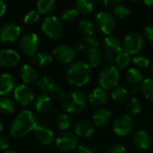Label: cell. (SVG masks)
<instances>
[{
  "instance_id": "39",
  "label": "cell",
  "mask_w": 153,
  "mask_h": 153,
  "mask_svg": "<svg viewBox=\"0 0 153 153\" xmlns=\"http://www.w3.org/2000/svg\"><path fill=\"white\" fill-rule=\"evenodd\" d=\"M130 63H131L130 55L125 51H122L121 53H119L116 57V64H117V68L125 69L130 65Z\"/></svg>"
},
{
  "instance_id": "4",
  "label": "cell",
  "mask_w": 153,
  "mask_h": 153,
  "mask_svg": "<svg viewBox=\"0 0 153 153\" xmlns=\"http://www.w3.org/2000/svg\"><path fill=\"white\" fill-rule=\"evenodd\" d=\"M41 30L46 37L51 39H57L63 36L65 27L59 17L56 15H48L43 20Z\"/></svg>"
},
{
  "instance_id": "9",
  "label": "cell",
  "mask_w": 153,
  "mask_h": 153,
  "mask_svg": "<svg viewBox=\"0 0 153 153\" xmlns=\"http://www.w3.org/2000/svg\"><path fill=\"white\" fill-rule=\"evenodd\" d=\"M39 47V38L37 33L35 32H27L23 36H22L20 42H19V48L21 51L30 56H33Z\"/></svg>"
},
{
  "instance_id": "14",
  "label": "cell",
  "mask_w": 153,
  "mask_h": 153,
  "mask_svg": "<svg viewBox=\"0 0 153 153\" xmlns=\"http://www.w3.org/2000/svg\"><path fill=\"white\" fill-rule=\"evenodd\" d=\"M21 56L19 53L12 48H4L0 50V65L2 67H13L19 64Z\"/></svg>"
},
{
  "instance_id": "28",
  "label": "cell",
  "mask_w": 153,
  "mask_h": 153,
  "mask_svg": "<svg viewBox=\"0 0 153 153\" xmlns=\"http://www.w3.org/2000/svg\"><path fill=\"white\" fill-rule=\"evenodd\" d=\"M74 7L82 14H89L95 8V2L92 0H77L74 3Z\"/></svg>"
},
{
  "instance_id": "41",
  "label": "cell",
  "mask_w": 153,
  "mask_h": 153,
  "mask_svg": "<svg viewBox=\"0 0 153 153\" xmlns=\"http://www.w3.org/2000/svg\"><path fill=\"white\" fill-rule=\"evenodd\" d=\"M39 16H40L39 13L37 10L32 9L25 13L23 17V21L27 24H33V23H36L39 20Z\"/></svg>"
},
{
  "instance_id": "12",
  "label": "cell",
  "mask_w": 153,
  "mask_h": 153,
  "mask_svg": "<svg viewBox=\"0 0 153 153\" xmlns=\"http://www.w3.org/2000/svg\"><path fill=\"white\" fill-rule=\"evenodd\" d=\"M21 35V27L14 22H7L0 29V39L2 42L9 43L15 41Z\"/></svg>"
},
{
  "instance_id": "18",
  "label": "cell",
  "mask_w": 153,
  "mask_h": 153,
  "mask_svg": "<svg viewBox=\"0 0 153 153\" xmlns=\"http://www.w3.org/2000/svg\"><path fill=\"white\" fill-rule=\"evenodd\" d=\"M20 76L26 85H34L37 84L39 81V76L37 70L30 65L25 64L20 69Z\"/></svg>"
},
{
  "instance_id": "33",
  "label": "cell",
  "mask_w": 153,
  "mask_h": 153,
  "mask_svg": "<svg viewBox=\"0 0 153 153\" xmlns=\"http://www.w3.org/2000/svg\"><path fill=\"white\" fill-rule=\"evenodd\" d=\"M15 110V104L13 100L6 97L0 98V113L3 115H11Z\"/></svg>"
},
{
  "instance_id": "48",
  "label": "cell",
  "mask_w": 153,
  "mask_h": 153,
  "mask_svg": "<svg viewBox=\"0 0 153 153\" xmlns=\"http://www.w3.org/2000/svg\"><path fill=\"white\" fill-rule=\"evenodd\" d=\"M103 56H104V57L103 58H105V60L108 62V63H114V62H116V56H114V55H111V54H108V53H106V52H104V54H103Z\"/></svg>"
},
{
  "instance_id": "24",
  "label": "cell",
  "mask_w": 153,
  "mask_h": 153,
  "mask_svg": "<svg viewBox=\"0 0 153 153\" xmlns=\"http://www.w3.org/2000/svg\"><path fill=\"white\" fill-rule=\"evenodd\" d=\"M51 97L48 94L40 93L34 100V108L39 113L46 112L47 110H48L51 107Z\"/></svg>"
},
{
  "instance_id": "6",
  "label": "cell",
  "mask_w": 153,
  "mask_h": 153,
  "mask_svg": "<svg viewBox=\"0 0 153 153\" xmlns=\"http://www.w3.org/2000/svg\"><path fill=\"white\" fill-rule=\"evenodd\" d=\"M95 25L96 28L102 33L107 36H109L114 31L117 21L115 15L109 11H100L97 13L95 17Z\"/></svg>"
},
{
  "instance_id": "27",
  "label": "cell",
  "mask_w": 153,
  "mask_h": 153,
  "mask_svg": "<svg viewBox=\"0 0 153 153\" xmlns=\"http://www.w3.org/2000/svg\"><path fill=\"white\" fill-rule=\"evenodd\" d=\"M32 61L39 66L46 67L53 62V56L46 51H40L32 56Z\"/></svg>"
},
{
  "instance_id": "16",
  "label": "cell",
  "mask_w": 153,
  "mask_h": 153,
  "mask_svg": "<svg viewBox=\"0 0 153 153\" xmlns=\"http://www.w3.org/2000/svg\"><path fill=\"white\" fill-rule=\"evenodd\" d=\"M33 132L36 139L44 145H50L55 142V133L47 126H38Z\"/></svg>"
},
{
  "instance_id": "13",
  "label": "cell",
  "mask_w": 153,
  "mask_h": 153,
  "mask_svg": "<svg viewBox=\"0 0 153 153\" xmlns=\"http://www.w3.org/2000/svg\"><path fill=\"white\" fill-rule=\"evenodd\" d=\"M13 96L15 100L22 106H27L34 100V93L31 88L26 84H20L14 88Z\"/></svg>"
},
{
  "instance_id": "21",
  "label": "cell",
  "mask_w": 153,
  "mask_h": 153,
  "mask_svg": "<svg viewBox=\"0 0 153 153\" xmlns=\"http://www.w3.org/2000/svg\"><path fill=\"white\" fill-rule=\"evenodd\" d=\"M112 114L109 109L101 108H99L92 116L93 124L98 127H102L107 126L111 120Z\"/></svg>"
},
{
  "instance_id": "3",
  "label": "cell",
  "mask_w": 153,
  "mask_h": 153,
  "mask_svg": "<svg viewBox=\"0 0 153 153\" xmlns=\"http://www.w3.org/2000/svg\"><path fill=\"white\" fill-rule=\"evenodd\" d=\"M88 100L85 94L80 91H72L62 100V107L68 114H78L84 110Z\"/></svg>"
},
{
  "instance_id": "49",
  "label": "cell",
  "mask_w": 153,
  "mask_h": 153,
  "mask_svg": "<svg viewBox=\"0 0 153 153\" xmlns=\"http://www.w3.org/2000/svg\"><path fill=\"white\" fill-rule=\"evenodd\" d=\"M74 48H75L76 51H82V50H85V49H86V48H85V45H84L83 41H82V40L76 42Z\"/></svg>"
},
{
  "instance_id": "25",
  "label": "cell",
  "mask_w": 153,
  "mask_h": 153,
  "mask_svg": "<svg viewBox=\"0 0 153 153\" xmlns=\"http://www.w3.org/2000/svg\"><path fill=\"white\" fill-rule=\"evenodd\" d=\"M55 85H56L55 80L49 75H44V76L40 77L37 82L38 90L41 93L48 94V95H49L50 91H52V89L54 88Z\"/></svg>"
},
{
  "instance_id": "35",
  "label": "cell",
  "mask_w": 153,
  "mask_h": 153,
  "mask_svg": "<svg viewBox=\"0 0 153 153\" xmlns=\"http://www.w3.org/2000/svg\"><path fill=\"white\" fill-rule=\"evenodd\" d=\"M114 15L120 20H126L131 15V9L129 6L120 4L114 8Z\"/></svg>"
},
{
  "instance_id": "45",
  "label": "cell",
  "mask_w": 153,
  "mask_h": 153,
  "mask_svg": "<svg viewBox=\"0 0 153 153\" xmlns=\"http://www.w3.org/2000/svg\"><path fill=\"white\" fill-rule=\"evenodd\" d=\"M10 145L9 139L4 135H0V150H7Z\"/></svg>"
},
{
  "instance_id": "2",
  "label": "cell",
  "mask_w": 153,
  "mask_h": 153,
  "mask_svg": "<svg viewBox=\"0 0 153 153\" xmlns=\"http://www.w3.org/2000/svg\"><path fill=\"white\" fill-rule=\"evenodd\" d=\"M91 70L90 65L82 61L74 62L66 71L67 82L75 87L85 86L91 80Z\"/></svg>"
},
{
  "instance_id": "36",
  "label": "cell",
  "mask_w": 153,
  "mask_h": 153,
  "mask_svg": "<svg viewBox=\"0 0 153 153\" xmlns=\"http://www.w3.org/2000/svg\"><path fill=\"white\" fill-rule=\"evenodd\" d=\"M127 110L132 116L139 115L141 110H142V102H141V100L136 97H134L131 100H129V101L127 103Z\"/></svg>"
},
{
  "instance_id": "30",
  "label": "cell",
  "mask_w": 153,
  "mask_h": 153,
  "mask_svg": "<svg viewBox=\"0 0 153 153\" xmlns=\"http://www.w3.org/2000/svg\"><path fill=\"white\" fill-rule=\"evenodd\" d=\"M126 79L128 83H130L132 85H137L138 83H140L143 81V74L139 69H137L135 67H132V68L128 69V71L126 72Z\"/></svg>"
},
{
  "instance_id": "23",
  "label": "cell",
  "mask_w": 153,
  "mask_h": 153,
  "mask_svg": "<svg viewBox=\"0 0 153 153\" xmlns=\"http://www.w3.org/2000/svg\"><path fill=\"white\" fill-rule=\"evenodd\" d=\"M85 53L87 64L90 65V67L98 66L103 59V54L100 48H88L85 50Z\"/></svg>"
},
{
  "instance_id": "37",
  "label": "cell",
  "mask_w": 153,
  "mask_h": 153,
  "mask_svg": "<svg viewBox=\"0 0 153 153\" xmlns=\"http://www.w3.org/2000/svg\"><path fill=\"white\" fill-rule=\"evenodd\" d=\"M79 15V12L74 6H68L64 9L61 14V20L65 22H74L77 19Z\"/></svg>"
},
{
  "instance_id": "10",
  "label": "cell",
  "mask_w": 153,
  "mask_h": 153,
  "mask_svg": "<svg viewBox=\"0 0 153 153\" xmlns=\"http://www.w3.org/2000/svg\"><path fill=\"white\" fill-rule=\"evenodd\" d=\"M77 56V51L72 46L61 44L53 49V57L62 64H73Z\"/></svg>"
},
{
  "instance_id": "42",
  "label": "cell",
  "mask_w": 153,
  "mask_h": 153,
  "mask_svg": "<svg viewBox=\"0 0 153 153\" xmlns=\"http://www.w3.org/2000/svg\"><path fill=\"white\" fill-rule=\"evenodd\" d=\"M65 95H66V93H65V90L61 86L56 85V84L54 86V88L52 89V91L49 93L50 97H52V98H54L56 100H62L65 98Z\"/></svg>"
},
{
  "instance_id": "46",
  "label": "cell",
  "mask_w": 153,
  "mask_h": 153,
  "mask_svg": "<svg viewBox=\"0 0 153 153\" xmlns=\"http://www.w3.org/2000/svg\"><path fill=\"white\" fill-rule=\"evenodd\" d=\"M77 152L78 153H94L91 147L87 144H80L77 147Z\"/></svg>"
},
{
  "instance_id": "8",
  "label": "cell",
  "mask_w": 153,
  "mask_h": 153,
  "mask_svg": "<svg viewBox=\"0 0 153 153\" xmlns=\"http://www.w3.org/2000/svg\"><path fill=\"white\" fill-rule=\"evenodd\" d=\"M78 136L71 132H62L55 139L56 147L63 152H70L78 147Z\"/></svg>"
},
{
  "instance_id": "40",
  "label": "cell",
  "mask_w": 153,
  "mask_h": 153,
  "mask_svg": "<svg viewBox=\"0 0 153 153\" xmlns=\"http://www.w3.org/2000/svg\"><path fill=\"white\" fill-rule=\"evenodd\" d=\"M82 41L85 45V48H100L101 42L95 36H84ZM85 49V50H86Z\"/></svg>"
},
{
  "instance_id": "7",
  "label": "cell",
  "mask_w": 153,
  "mask_h": 153,
  "mask_svg": "<svg viewBox=\"0 0 153 153\" xmlns=\"http://www.w3.org/2000/svg\"><path fill=\"white\" fill-rule=\"evenodd\" d=\"M122 43L125 52L130 56L137 55L143 49L145 46V39L140 33L131 32L125 37Z\"/></svg>"
},
{
  "instance_id": "20",
  "label": "cell",
  "mask_w": 153,
  "mask_h": 153,
  "mask_svg": "<svg viewBox=\"0 0 153 153\" xmlns=\"http://www.w3.org/2000/svg\"><path fill=\"white\" fill-rule=\"evenodd\" d=\"M133 143L134 146L140 150H146L150 147L152 139L150 134L144 130L136 131L133 134Z\"/></svg>"
},
{
  "instance_id": "34",
  "label": "cell",
  "mask_w": 153,
  "mask_h": 153,
  "mask_svg": "<svg viewBox=\"0 0 153 153\" xmlns=\"http://www.w3.org/2000/svg\"><path fill=\"white\" fill-rule=\"evenodd\" d=\"M141 91L145 99L153 101V78H146L143 81Z\"/></svg>"
},
{
  "instance_id": "44",
  "label": "cell",
  "mask_w": 153,
  "mask_h": 153,
  "mask_svg": "<svg viewBox=\"0 0 153 153\" xmlns=\"http://www.w3.org/2000/svg\"><path fill=\"white\" fill-rule=\"evenodd\" d=\"M144 37L146 38V39H148L149 41L153 43V24L148 25V26L145 27V29H144Z\"/></svg>"
},
{
  "instance_id": "1",
  "label": "cell",
  "mask_w": 153,
  "mask_h": 153,
  "mask_svg": "<svg viewBox=\"0 0 153 153\" xmlns=\"http://www.w3.org/2000/svg\"><path fill=\"white\" fill-rule=\"evenodd\" d=\"M38 117L31 110L21 111L10 126V134L13 138H22L38 126Z\"/></svg>"
},
{
  "instance_id": "15",
  "label": "cell",
  "mask_w": 153,
  "mask_h": 153,
  "mask_svg": "<svg viewBox=\"0 0 153 153\" xmlns=\"http://www.w3.org/2000/svg\"><path fill=\"white\" fill-rule=\"evenodd\" d=\"M102 46H103V48L106 53L114 55L116 56L119 53L124 51L123 43L120 41V39L117 37H116L114 35L106 36L103 39Z\"/></svg>"
},
{
  "instance_id": "22",
  "label": "cell",
  "mask_w": 153,
  "mask_h": 153,
  "mask_svg": "<svg viewBox=\"0 0 153 153\" xmlns=\"http://www.w3.org/2000/svg\"><path fill=\"white\" fill-rule=\"evenodd\" d=\"M14 77L9 73L0 74V96L9 94L14 88Z\"/></svg>"
},
{
  "instance_id": "17",
  "label": "cell",
  "mask_w": 153,
  "mask_h": 153,
  "mask_svg": "<svg viewBox=\"0 0 153 153\" xmlns=\"http://www.w3.org/2000/svg\"><path fill=\"white\" fill-rule=\"evenodd\" d=\"M108 98L109 95L108 93V91L101 87H97L90 93L88 97V101L91 106L100 108L108 102Z\"/></svg>"
},
{
  "instance_id": "47",
  "label": "cell",
  "mask_w": 153,
  "mask_h": 153,
  "mask_svg": "<svg viewBox=\"0 0 153 153\" xmlns=\"http://www.w3.org/2000/svg\"><path fill=\"white\" fill-rule=\"evenodd\" d=\"M103 4L107 6L116 7L118 4H122V1L121 0H105V1H103Z\"/></svg>"
},
{
  "instance_id": "32",
  "label": "cell",
  "mask_w": 153,
  "mask_h": 153,
  "mask_svg": "<svg viewBox=\"0 0 153 153\" xmlns=\"http://www.w3.org/2000/svg\"><path fill=\"white\" fill-rule=\"evenodd\" d=\"M56 126L58 127V129H60L61 131H66L72 124V117L70 114L64 112V113H60L56 120Z\"/></svg>"
},
{
  "instance_id": "51",
  "label": "cell",
  "mask_w": 153,
  "mask_h": 153,
  "mask_svg": "<svg viewBox=\"0 0 153 153\" xmlns=\"http://www.w3.org/2000/svg\"><path fill=\"white\" fill-rule=\"evenodd\" d=\"M144 4L149 7H153V0H144Z\"/></svg>"
},
{
  "instance_id": "31",
  "label": "cell",
  "mask_w": 153,
  "mask_h": 153,
  "mask_svg": "<svg viewBox=\"0 0 153 153\" xmlns=\"http://www.w3.org/2000/svg\"><path fill=\"white\" fill-rule=\"evenodd\" d=\"M56 1L54 0H39L37 2V11L39 14H48L54 11Z\"/></svg>"
},
{
  "instance_id": "26",
  "label": "cell",
  "mask_w": 153,
  "mask_h": 153,
  "mask_svg": "<svg viewBox=\"0 0 153 153\" xmlns=\"http://www.w3.org/2000/svg\"><path fill=\"white\" fill-rule=\"evenodd\" d=\"M111 98L117 103H125L129 99V92L123 85H117L111 91Z\"/></svg>"
},
{
  "instance_id": "11",
  "label": "cell",
  "mask_w": 153,
  "mask_h": 153,
  "mask_svg": "<svg viewBox=\"0 0 153 153\" xmlns=\"http://www.w3.org/2000/svg\"><path fill=\"white\" fill-rule=\"evenodd\" d=\"M134 127V120L129 115H121L119 116L113 123V131L114 133L121 137L128 135Z\"/></svg>"
},
{
  "instance_id": "53",
  "label": "cell",
  "mask_w": 153,
  "mask_h": 153,
  "mask_svg": "<svg viewBox=\"0 0 153 153\" xmlns=\"http://www.w3.org/2000/svg\"><path fill=\"white\" fill-rule=\"evenodd\" d=\"M4 153H15L13 151H5Z\"/></svg>"
},
{
  "instance_id": "19",
  "label": "cell",
  "mask_w": 153,
  "mask_h": 153,
  "mask_svg": "<svg viewBox=\"0 0 153 153\" xmlns=\"http://www.w3.org/2000/svg\"><path fill=\"white\" fill-rule=\"evenodd\" d=\"M95 133V126L86 120L78 121L74 126V134L82 138H90Z\"/></svg>"
},
{
  "instance_id": "29",
  "label": "cell",
  "mask_w": 153,
  "mask_h": 153,
  "mask_svg": "<svg viewBox=\"0 0 153 153\" xmlns=\"http://www.w3.org/2000/svg\"><path fill=\"white\" fill-rule=\"evenodd\" d=\"M80 30L85 35V36H94L96 32V25L95 22H93L90 19H82L78 23Z\"/></svg>"
},
{
  "instance_id": "38",
  "label": "cell",
  "mask_w": 153,
  "mask_h": 153,
  "mask_svg": "<svg viewBox=\"0 0 153 153\" xmlns=\"http://www.w3.org/2000/svg\"><path fill=\"white\" fill-rule=\"evenodd\" d=\"M133 64L134 65L135 68L137 69H144V68H147L151 62H150V59L145 56V55H143V54H137L135 55L134 57H133Z\"/></svg>"
},
{
  "instance_id": "54",
  "label": "cell",
  "mask_w": 153,
  "mask_h": 153,
  "mask_svg": "<svg viewBox=\"0 0 153 153\" xmlns=\"http://www.w3.org/2000/svg\"><path fill=\"white\" fill-rule=\"evenodd\" d=\"M152 75H153V64H152Z\"/></svg>"
},
{
  "instance_id": "50",
  "label": "cell",
  "mask_w": 153,
  "mask_h": 153,
  "mask_svg": "<svg viewBox=\"0 0 153 153\" xmlns=\"http://www.w3.org/2000/svg\"><path fill=\"white\" fill-rule=\"evenodd\" d=\"M5 11H6V4L4 1L0 0V18L4 14Z\"/></svg>"
},
{
  "instance_id": "43",
  "label": "cell",
  "mask_w": 153,
  "mask_h": 153,
  "mask_svg": "<svg viewBox=\"0 0 153 153\" xmlns=\"http://www.w3.org/2000/svg\"><path fill=\"white\" fill-rule=\"evenodd\" d=\"M107 153H126V150L123 145L119 143H115L108 148Z\"/></svg>"
},
{
  "instance_id": "5",
  "label": "cell",
  "mask_w": 153,
  "mask_h": 153,
  "mask_svg": "<svg viewBox=\"0 0 153 153\" xmlns=\"http://www.w3.org/2000/svg\"><path fill=\"white\" fill-rule=\"evenodd\" d=\"M120 79L119 70L116 65H109L104 67L99 74V83L101 88L108 90H113L118 85Z\"/></svg>"
},
{
  "instance_id": "52",
  "label": "cell",
  "mask_w": 153,
  "mask_h": 153,
  "mask_svg": "<svg viewBox=\"0 0 153 153\" xmlns=\"http://www.w3.org/2000/svg\"><path fill=\"white\" fill-rule=\"evenodd\" d=\"M3 130V122H2V120H1V118H0V132Z\"/></svg>"
}]
</instances>
